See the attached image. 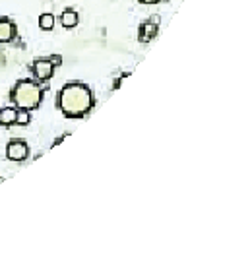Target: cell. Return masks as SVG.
I'll return each mask as SVG.
<instances>
[{"instance_id": "4", "label": "cell", "mask_w": 252, "mask_h": 254, "mask_svg": "<svg viewBox=\"0 0 252 254\" xmlns=\"http://www.w3.org/2000/svg\"><path fill=\"white\" fill-rule=\"evenodd\" d=\"M6 155H8V159H12V161H25V159H27V155H29V148H27V144H25V142H22V140H14V142H10V144H8V148H6Z\"/></svg>"}, {"instance_id": "1", "label": "cell", "mask_w": 252, "mask_h": 254, "mask_svg": "<svg viewBox=\"0 0 252 254\" xmlns=\"http://www.w3.org/2000/svg\"><path fill=\"white\" fill-rule=\"evenodd\" d=\"M58 107L70 119H80L93 107V93L84 84H66L58 93Z\"/></svg>"}, {"instance_id": "11", "label": "cell", "mask_w": 252, "mask_h": 254, "mask_svg": "<svg viewBox=\"0 0 252 254\" xmlns=\"http://www.w3.org/2000/svg\"><path fill=\"white\" fill-rule=\"evenodd\" d=\"M140 2H142V4H157L159 0H140Z\"/></svg>"}, {"instance_id": "7", "label": "cell", "mask_w": 252, "mask_h": 254, "mask_svg": "<svg viewBox=\"0 0 252 254\" xmlns=\"http://www.w3.org/2000/svg\"><path fill=\"white\" fill-rule=\"evenodd\" d=\"M60 24H62V27H66V29H72V27H76L78 25V14L74 12V10H64L62 12V16H60Z\"/></svg>"}, {"instance_id": "3", "label": "cell", "mask_w": 252, "mask_h": 254, "mask_svg": "<svg viewBox=\"0 0 252 254\" xmlns=\"http://www.w3.org/2000/svg\"><path fill=\"white\" fill-rule=\"evenodd\" d=\"M62 60H60V56H52V60H49V58H39V60H35L33 62V74H35V78L37 80H50L52 78V72H54V66H58Z\"/></svg>"}, {"instance_id": "5", "label": "cell", "mask_w": 252, "mask_h": 254, "mask_svg": "<svg viewBox=\"0 0 252 254\" xmlns=\"http://www.w3.org/2000/svg\"><path fill=\"white\" fill-rule=\"evenodd\" d=\"M14 35H16V25H14L10 20L2 18V20H0V43L12 41Z\"/></svg>"}, {"instance_id": "9", "label": "cell", "mask_w": 252, "mask_h": 254, "mask_svg": "<svg viewBox=\"0 0 252 254\" xmlns=\"http://www.w3.org/2000/svg\"><path fill=\"white\" fill-rule=\"evenodd\" d=\"M39 27L43 31H50L54 27V16L52 14H43L39 18Z\"/></svg>"}, {"instance_id": "8", "label": "cell", "mask_w": 252, "mask_h": 254, "mask_svg": "<svg viewBox=\"0 0 252 254\" xmlns=\"http://www.w3.org/2000/svg\"><path fill=\"white\" fill-rule=\"evenodd\" d=\"M16 113H18V109H14V107H4V109H0V125H2V127L16 125Z\"/></svg>"}, {"instance_id": "2", "label": "cell", "mask_w": 252, "mask_h": 254, "mask_svg": "<svg viewBox=\"0 0 252 254\" xmlns=\"http://www.w3.org/2000/svg\"><path fill=\"white\" fill-rule=\"evenodd\" d=\"M12 101L18 109H25V111H33L41 105L43 101V89L39 84L31 82V80H22L14 85L12 89Z\"/></svg>"}, {"instance_id": "6", "label": "cell", "mask_w": 252, "mask_h": 254, "mask_svg": "<svg viewBox=\"0 0 252 254\" xmlns=\"http://www.w3.org/2000/svg\"><path fill=\"white\" fill-rule=\"evenodd\" d=\"M157 22V20H155ZM151 24V22H146L144 25H142V29H140V39L146 43V41H151L155 35H157V24Z\"/></svg>"}, {"instance_id": "10", "label": "cell", "mask_w": 252, "mask_h": 254, "mask_svg": "<svg viewBox=\"0 0 252 254\" xmlns=\"http://www.w3.org/2000/svg\"><path fill=\"white\" fill-rule=\"evenodd\" d=\"M29 121H31L29 111H25V109H18V113H16V125L27 127V125H29Z\"/></svg>"}]
</instances>
